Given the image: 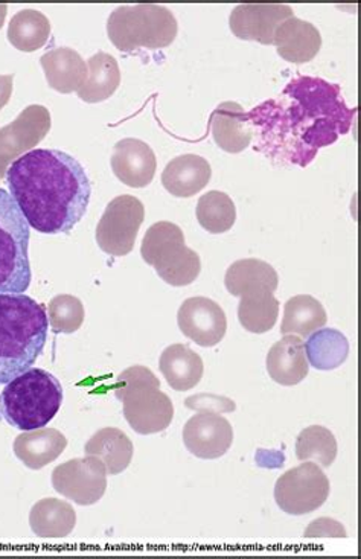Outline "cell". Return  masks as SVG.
<instances>
[{
  "label": "cell",
  "mask_w": 361,
  "mask_h": 559,
  "mask_svg": "<svg viewBox=\"0 0 361 559\" xmlns=\"http://www.w3.org/2000/svg\"><path fill=\"white\" fill-rule=\"evenodd\" d=\"M357 109H349L339 84L314 76H298L278 98L248 114L260 152L272 159L309 167L317 152L351 130Z\"/></svg>",
  "instance_id": "obj_1"
},
{
  "label": "cell",
  "mask_w": 361,
  "mask_h": 559,
  "mask_svg": "<svg viewBox=\"0 0 361 559\" xmlns=\"http://www.w3.org/2000/svg\"><path fill=\"white\" fill-rule=\"evenodd\" d=\"M7 183L29 227L69 234L86 215L92 187L86 169L59 150H33L10 165Z\"/></svg>",
  "instance_id": "obj_2"
},
{
  "label": "cell",
  "mask_w": 361,
  "mask_h": 559,
  "mask_svg": "<svg viewBox=\"0 0 361 559\" xmlns=\"http://www.w3.org/2000/svg\"><path fill=\"white\" fill-rule=\"evenodd\" d=\"M45 307L26 295H0V384L36 365L48 341Z\"/></svg>",
  "instance_id": "obj_3"
},
{
  "label": "cell",
  "mask_w": 361,
  "mask_h": 559,
  "mask_svg": "<svg viewBox=\"0 0 361 559\" xmlns=\"http://www.w3.org/2000/svg\"><path fill=\"white\" fill-rule=\"evenodd\" d=\"M61 403L60 381L45 369L31 368L0 393V415L17 430L44 429L59 414Z\"/></svg>",
  "instance_id": "obj_4"
},
{
  "label": "cell",
  "mask_w": 361,
  "mask_h": 559,
  "mask_svg": "<svg viewBox=\"0 0 361 559\" xmlns=\"http://www.w3.org/2000/svg\"><path fill=\"white\" fill-rule=\"evenodd\" d=\"M178 21L160 5L119 7L107 21V34L121 52L168 48L178 37Z\"/></svg>",
  "instance_id": "obj_5"
},
{
  "label": "cell",
  "mask_w": 361,
  "mask_h": 559,
  "mask_svg": "<svg viewBox=\"0 0 361 559\" xmlns=\"http://www.w3.org/2000/svg\"><path fill=\"white\" fill-rule=\"evenodd\" d=\"M29 225L13 197L0 189V295H23L31 285Z\"/></svg>",
  "instance_id": "obj_6"
},
{
  "label": "cell",
  "mask_w": 361,
  "mask_h": 559,
  "mask_svg": "<svg viewBox=\"0 0 361 559\" xmlns=\"http://www.w3.org/2000/svg\"><path fill=\"white\" fill-rule=\"evenodd\" d=\"M142 260L155 267L157 275L172 287H186L197 280L202 262L194 250L184 245L183 230L170 222L155 223L141 248Z\"/></svg>",
  "instance_id": "obj_7"
},
{
  "label": "cell",
  "mask_w": 361,
  "mask_h": 559,
  "mask_svg": "<svg viewBox=\"0 0 361 559\" xmlns=\"http://www.w3.org/2000/svg\"><path fill=\"white\" fill-rule=\"evenodd\" d=\"M329 489V479L321 466L306 461L279 477L275 500L286 514L305 515L324 507Z\"/></svg>",
  "instance_id": "obj_8"
},
{
  "label": "cell",
  "mask_w": 361,
  "mask_h": 559,
  "mask_svg": "<svg viewBox=\"0 0 361 559\" xmlns=\"http://www.w3.org/2000/svg\"><path fill=\"white\" fill-rule=\"evenodd\" d=\"M145 219V207L133 195H118L104 211L98 227L96 242L104 253L110 257H125L132 252Z\"/></svg>",
  "instance_id": "obj_9"
},
{
  "label": "cell",
  "mask_w": 361,
  "mask_h": 559,
  "mask_svg": "<svg viewBox=\"0 0 361 559\" xmlns=\"http://www.w3.org/2000/svg\"><path fill=\"white\" fill-rule=\"evenodd\" d=\"M124 403V418L140 435H155L171 426L175 406L167 393L160 391L159 378L145 381L118 396Z\"/></svg>",
  "instance_id": "obj_10"
},
{
  "label": "cell",
  "mask_w": 361,
  "mask_h": 559,
  "mask_svg": "<svg viewBox=\"0 0 361 559\" xmlns=\"http://www.w3.org/2000/svg\"><path fill=\"white\" fill-rule=\"evenodd\" d=\"M52 487L80 507H91L106 492V466L95 456L72 459L53 469Z\"/></svg>",
  "instance_id": "obj_11"
},
{
  "label": "cell",
  "mask_w": 361,
  "mask_h": 559,
  "mask_svg": "<svg viewBox=\"0 0 361 559\" xmlns=\"http://www.w3.org/2000/svg\"><path fill=\"white\" fill-rule=\"evenodd\" d=\"M52 119L44 106L26 107L11 124L0 129V165L10 168L13 160L33 152L51 130Z\"/></svg>",
  "instance_id": "obj_12"
},
{
  "label": "cell",
  "mask_w": 361,
  "mask_h": 559,
  "mask_svg": "<svg viewBox=\"0 0 361 559\" xmlns=\"http://www.w3.org/2000/svg\"><path fill=\"white\" fill-rule=\"evenodd\" d=\"M293 14V8L280 3H248L230 13L229 26L240 40L273 45L276 29Z\"/></svg>",
  "instance_id": "obj_13"
},
{
  "label": "cell",
  "mask_w": 361,
  "mask_h": 559,
  "mask_svg": "<svg viewBox=\"0 0 361 559\" xmlns=\"http://www.w3.org/2000/svg\"><path fill=\"white\" fill-rule=\"evenodd\" d=\"M180 331L203 348H213L225 338L228 319L225 311L207 298H190L179 308Z\"/></svg>",
  "instance_id": "obj_14"
},
{
  "label": "cell",
  "mask_w": 361,
  "mask_h": 559,
  "mask_svg": "<svg viewBox=\"0 0 361 559\" xmlns=\"http://www.w3.org/2000/svg\"><path fill=\"white\" fill-rule=\"evenodd\" d=\"M183 442L195 457L210 461L228 453L233 442V429L221 415L200 412L184 426Z\"/></svg>",
  "instance_id": "obj_15"
},
{
  "label": "cell",
  "mask_w": 361,
  "mask_h": 559,
  "mask_svg": "<svg viewBox=\"0 0 361 559\" xmlns=\"http://www.w3.org/2000/svg\"><path fill=\"white\" fill-rule=\"evenodd\" d=\"M111 169L122 183L130 188H145L156 175V154L147 142L140 139H122L111 154Z\"/></svg>",
  "instance_id": "obj_16"
},
{
  "label": "cell",
  "mask_w": 361,
  "mask_h": 559,
  "mask_svg": "<svg viewBox=\"0 0 361 559\" xmlns=\"http://www.w3.org/2000/svg\"><path fill=\"white\" fill-rule=\"evenodd\" d=\"M273 45L288 63H309L322 48V36L313 23L298 17L288 19L276 29Z\"/></svg>",
  "instance_id": "obj_17"
},
{
  "label": "cell",
  "mask_w": 361,
  "mask_h": 559,
  "mask_svg": "<svg viewBox=\"0 0 361 559\" xmlns=\"http://www.w3.org/2000/svg\"><path fill=\"white\" fill-rule=\"evenodd\" d=\"M267 371L272 380L280 385L302 383L310 371L305 343L294 334L280 338L268 350Z\"/></svg>",
  "instance_id": "obj_18"
},
{
  "label": "cell",
  "mask_w": 361,
  "mask_h": 559,
  "mask_svg": "<svg viewBox=\"0 0 361 559\" xmlns=\"http://www.w3.org/2000/svg\"><path fill=\"white\" fill-rule=\"evenodd\" d=\"M210 133L215 144L225 152L237 154L251 145L253 130L248 114L237 103H222L210 117Z\"/></svg>",
  "instance_id": "obj_19"
},
{
  "label": "cell",
  "mask_w": 361,
  "mask_h": 559,
  "mask_svg": "<svg viewBox=\"0 0 361 559\" xmlns=\"http://www.w3.org/2000/svg\"><path fill=\"white\" fill-rule=\"evenodd\" d=\"M210 176L213 169L205 157L183 154L172 159L164 169L163 185L171 195L190 199L207 187Z\"/></svg>",
  "instance_id": "obj_20"
},
{
  "label": "cell",
  "mask_w": 361,
  "mask_h": 559,
  "mask_svg": "<svg viewBox=\"0 0 361 559\" xmlns=\"http://www.w3.org/2000/svg\"><path fill=\"white\" fill-rule=\"evenodd\" d=\"M49 87L60 94H72L86 83L89 68L79 52L71 48H57L40 59Z\"/></svg>",
  "instance_id": "obj_21"
},
{
  "label": "cell",
  "mask_w": 361,
  "mask_h": 559,
  "mask_svg": "<svg viewBox=\"0 0 361 559\" xmlns=\"http://www.w3.org/2000/svg\"><path fill=\"white\" fill-rule=\"evenodd\" d=\"M67 436L56 429L23 431L14 441V454L31 469L52 464L67 450Z\"/></svg>",
  "instance_id": "obj_22"
},
{
  "label": "cell",
  "mask_w": 361,
  "mask_h": 559,
  "mask_svg": "<svg viewBox=\"0 0 361 559\" xmlns=\"http://www.w3.org/2000/svg\"><path fill=\"white\" fill-rule=\"evenodd\" d=\"M159 369L175 391L184 392L195 388L202 381L205 365L197 353L176 343L164 350Z\"/></svg>",
  "instance_id": "obj_23"
},
{
  "label": "cell",
  "mask_w": 361,
  "mask_h": 559,
  "mask_svg": "<svg viewBox=\"0 0 361 559\" xmlns=\"http://www.w3.org/2000/svg\"><path fill=\"white\" fill-rule=\"evenodd\" d=\"M87 456L98 457L106 466L107 474L117 476L125 472L133 459V442L124 431L106 427L96 431L91 441L86 443Z\"/></svg>",
  "instance_id": "obj_24"
},
{
  "label": "cell",
  "mask_w": 361,
  "mask_h": 559,
  "mask_svg": "<svg viewBox=\"0 0 361 559\" xmlns=\"http://www.w3.org/2000/svg\"><path fill=\"white\" fill-rule=\"evenodd\" d=\"M225 284L230 295L241 298L245 293L255 290L275 293L279 276L268 262L248 258L230 265L226 272Z\"/></svg>",
  "instance_id": "obj_25"
},
{
  "label": "cell",
  "mask_w": 361,
  "mask_h": 559,
  "mask_svg": "<svg viewBox=\"0 0 361 559\" xmlns=\"http://www.w3.org/2000/svg\"><path fill=\"white\" fill-rule=\"evenodd\" d=\"M31 530L40 538H64L75 530V509L68 501L44 499L31 509Z\"/></svg>",
  "instance_id": "obj_26"
},
{
  "label": "cell",
  "mask_w": 361,
  "mask_h": 559,
  "mask_svg": "<svg viewBox=\"0 0 361 559\" xmlns=\"http://www.w3.org/2000/svg\"><path fill=\"white\" fill-rule=\"evenodd\" d=\"M89 75L86 83L79 88V98L84 103L98 104L107 102L121 84V71L117 59L110 53L98 52L87 61Z\"/></svg>",
  "instance_id": "obj_27"
},
{
  "label": "cell",
  "mask_w": 361,
  "mask_h": 559,
  "mask_svg": "<svg viewBox=\"0 0 361 559\" xmlns=\"http://www.w3.org/2000/svg\"><path fill=\"white\" fill-rule=\"evenodd\" d=\"M326 311L316 298L310 295H299L291 298L284 308L282 325L280 333L298 334L309 337L326 325Z\"/></svg>",
  "instance_id": "obj_28"
},
{
  "label": "cell",
  "mask_w": 361,
  "mask_h": 559,
  "mask_svg": "<svg viewBox=\"0 0 361 559\" xmlns=\"http://www.w3.org/2000/svg\"><path fill=\"white\" fill-rule=\"evenodd\" d=\"M51 36V23L44 13L23 10L11 19L8 41L22 52H34L44 48Z\"/></svg>",
  "instance_id": "obj_29"
},
{
  "label": "cell",
  "mask_w": 361,
  "mask_h": 559,
  "mask_svg": "<svg viewBox=\"0 0 361 559\" xmlns=\"http://www.w3.org/2000/svg\"><path fill=\"white\" fill-rule=\"evenodd\" d=\"M279 318V302L268 290H255L241 296L238 319L245 331L264 334L273 330Z\"/></svg>",
  "instance_id": "obj_30"
},
{
  "label": "cell",
  "mask_w": 361,
  "mask_h": 559,
  "mask_svg": "<svg viewBox=\"0 0 361 559\" xmlns=\"http://www.w3.org/2000/svg\"><path fill=\"white\" fill-rule=\"evenodd\" d=\"M309 364L318 371H333L347 361L348 338L337 330H317L305 343Z\"/></svg>",
  "instance_id": "obj_31"
},
{
  "label": "cell",
  "mask_w": 361,
  "mask_h": 559,
  "mask_svg": "<svg viewBox=\"0 0 361 559\" xmlns=\"http://www.w3.org/2000/svg\"><path fill=\"white\" fill-rule=\"evenodd\" d=\"M197 219L209 234L228 233L237 222L236 203L226 192L209 191L200 197Z\"/></svg>",
  "instance_id": "obj_32"
},
{
  "label": "cell",
  "mask_w": 361,
  "mask_h": 559,
  "mask_svg": "<svg viewBox=\"0 0 361 559\" xmlns=\"http://www.w3.org/2000/svg\"><path fill=\"white\" fill-rule=\"evenodd\" d=\"M296 457L301 462L314 461L322 468H329L337 457L336 436L326 427H306L296 439Z\"/></svg>",
  "instance_id": "obj_33"
},
{
  "label": "cell",
  "mask_w": 361,
  "mask_h": 559,
  "mask_svg": "<svg viewBox=\"0 0 361 559\" xmlns=\"http://www.w3.org/2000/svg\"><path fill=\"white\" fill-rule=\"evenodd\" d=\"M49 325L56 334H74L84 322L82 300L71 295L56 296L48 307Z\"/></svg>",
  "instance_id": "obj_34"
},
{
  "label": "cell",
  "mask_w": 361,
  "mask_h": 559,
  "mask_svg": "<svg viewBox=\"0 0 361 559\" xmlns=\"http://www.w3.org/2000/svg\"><path fill=\"white\" fill-rule=\"evenodd\" d=\"M184 406L191 411L209 412V414H229L237 408V404L226 396L213 395V393H200V395L190 396L184 401Z\"/></svg>",
  "instance_id": "obj_35"
},
{
  "label": "cell",
  "mask_w": 361,
  "mask_h": 559,
  "mask_svg": "<svg viewBox=\"0 0 361 559\" xmlns=\"http://www.w3.org/2000/svg\"><path fill=\"white\" fill-rule=\"evenodd\" d=\"M305 537L345 538L347 537V531H345V527L341 526L339 522H336V520L318 519L310 524L309 530L305 531Z\"/></svg>",
  "instance_id": "obj_36"
},
{
  "label": "cell",
  "mask_w": 361,
  "mask_h": 559,
  "mask_svg": "<svg viewBox=\"0 0 361 559\" xmlns=\"http://www.w3.org/2000/svg\"><path fill=\"white\" fill-rule=\"evenodd\" d=\"M14 75H0V110L10 103L13 95Z\"/></svg>",
  "instance_id": "obj_37"
},
{
  "label": "cell",
  "mask_w": 361,
  "mask_h": 559,
  "mask_svg": "<svg viewBox=\"0 0 361 559\" xmlns=\"http://www.w3.org/2000/svg\"><path fill=\"white\" fill-rule=\"evenodd\" d=\"M7 11L8 7L2 3V5H0V29H2L3 23H5Z\"/></svg>",
  "instance_id": "obj_38"
},
{
  "label": "cell",
  "mask_w": 361,
  "mask_h": 559,
  "mask_svg": "<svg viewBox=\"0 0 361 559\" xmlns=\"http://www.w3.org/2000/svg\"><path fill=\"white\" fill-rule=\"evenodd\" d=\"M7 171H8V168L2 167V165H0V180H2L3 177L7 176Z\"/></svg>",
  "instance_id": "obj_39"
}]
</instances>
